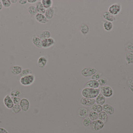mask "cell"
Masks as SVG:
<instances>
[{
	"label": "cell",
	"mask_w": 133,
	"mask_h": 133,
	"mask_svg": "<svg viewBox=\"0 0 133 133\" xmlns=\"http://www.w3.org/2000/svg\"><path fill=\"white\" fill-rule=\"evenodd\" d=\"M100 93V89L86 87L84 88L81 91L83 97L94 99L96 98Z\"/></svg>",
	"instance_id": "obj_1"
},
{
	"label": "cell",
	"mask_w": 133,
	"mask_h": 133,
	"mask_svg": "<svg viewBox=\"0 0 133 133\" xmlns=\"http://www.w3.org/2000/svg\"><path fill=\"white\" fill-rule=\"evenodd\" d=\"M35 79V76L32 74L22 77L20 78L19 82L23 86H27L32 85L34 83Z\"/></svg>",
	"instance_id": "obj_2"
},
{
	"label": "cell",
	"mask_w": 133,
	"mask_h": 133,
	"mask_svg": "<svg viewBox=\"0 0 133 133\" xmlns=\"http://www.w3.org/2000/svg\"><path fill=\"white\" fill-rule=\"evenodd\" d=\"M99 89L101 93L105 98L111 97L113 95V90L109 86H101Z\"/></svg>",
	"instance_id": "obj_3"
},
{
	"label": "cell",
	"mask_w": 133,
	"mask_h": 133,
	"mask_svg": "<svg viewBox=\"0 0 133 133\" xmlns=\"http://www.w3.org/2000/svg\"><path fill=\"white\" fill-rule=\"evenodd\" d=\"M122 10V6L117 3L112 4L109 6L108 9V12L112 15L116 16L119 14Z\"/></svg>",
	"instance_id": "obj_4"
},
{
	"label": "cell",
	"mask_w": 133,
	"mask_h": 133,
	"mask_svg": "<svg viewBox=\"0 0 133 133\" xmlns=\"http://www.w3.org/2000/svg\"><path fill=\"white\" fill-rule=\"evenodd\" d=\"M97 72V69L95 68L88 67L83 69L81 70V74L84 77H88L92 76Z\"/></svg>",
	"instance_id": "obj_5"
},
{
	"label": "cell",
	"mask_w": 133,
	"mask_h": 133,
	"mask_svg": "<svg viewBox=\"0 0 133 133\" xmlns=\"http://www.w3.org/2000/svg\"><path fill=\"white\" fill-rule=\"evenodd\" d=\"M91 128L95 131H98L103 129L104 127V123L100 120L93 121L90 125Z\"/></svg>",
	"instance_id": "obj_6"
},
{
	"label": "cell",
	"mask_w": 133,
	"mask_h": 133,
	"mask_svg": "<svg viewBox=\"0 0 133 133\" xmlns=\"http://www.w3.org/2000/svg\"><path fill=\"white\" fill-rule=\"evenodd\" d=\"M55 40L51 37L43 40L42 41V47L45 49L49 48L52 47L55 43Z\"/></svg>",
	"instance_id": "obj_7"
},
{
	"label": "cell",
	"mask_w": 133,
	"mask_h": 133,
	"mask_svg": "<svg viewBox=\"0 0 133 133\" xmlns=\"http://www.w3.org/2000/svg\"><path fill=\"white\" fill-rule=\"evenodd\" d=\"M3 102L5 106L9 109H11L14 105L11 97L9 94H7L5 97Z\"/></svg>",
	"instance_id": "obj_8"
},
{
	"label": "cell",
	"mask_w": 133,
	"mask_h": 133,
	"mask_svg": "<svg viewBox=\"0 0 133 133\" xmlns=\"http://www.w3.org/2000/svg\"><path fill=\"white\" fill-rule=\"evenodd\" d=\"M80 102L82 105L85 106H91L96 103L95 99L83 97L81 99Z\"/></svg>",
	"instance_id": "obj_9"
},
{
	"label": "cell",
	"mask_w": 133,
	"mask_h": 133,
	"mask_svg": "<svg viewBox=\"0 0 133 133\" xmlns=\"http://www.w3.org/2000/svg\"><path fill=\"white\" fill-rule=\"evenodd\" d=\"M19 105L22 111H27L30 107L29 101L26 98H22L21 99Z\"/></svg>",
	"instance_id": "obj_10"
},
{
	"label": "cell",
	"mask_w": 133,
	"mask_h": 133,
	"mask_svg": "<svg viewBox=\"0 0 133 133\" xmlns=\"http://www.w3.org/2000/svg\"><path fill=\"white\" fill-rule=\"evenodd\" d=\"M35 19L38 22L41 24H45L48 22V20L44 15L38 13L35 16Z\"/></svg>",
	"instance_id": "obj_11"
},
{
	"label": "cell",
	"mask_w": 133,
	"mask_h": 133,
	"mask_svg": "<svg viewBox=\"0 0 133 133\" xmlns=\"http://www.w3.org/2000/svg\"><path fill=\"white\" fill-rule=\"evenodd\" d=\"M103 111L105 112L107 115H113L115 112V109L111 105L108 104H105L103 105Z\"/></svg>",
	"instance_id": "obj_12"
},
{
	"label": "cell",
	"mask_w": 133,
	"mask_h": 133,
	"mask_svg": "<svg viewBox=\"0 0 133 133\" xmlns=\"http://www.w3.org/2000/svg\"><path fill=\"white\" fill-rule=\"evenodd\" d=\"M48 62L47 59L46 57L43 56H41L37 60V65L39 68H43L46 66Z\"/></svg>",
	"instance_id": "obj_13"
},
{
	"label": "cell",
	"mask_w": 133,
	"mask_h": 133,
	"mask_svg": "<svg viewBox=\"0 0 133 133\" xmlns=\"http://www.w3.org/2000/svg\"><path fill=\"white\" fill-rule=\"evenodd\" d=\"M42 41V40L39 37L36 36H34L32 38V42L33 44L38 48H43Z\"/></svg>",
	"instance_id": "obj_14"
},
{
	"label": "cell",
	"mask_w": 133,
	"mask_h": 133,
	"mask_svg": "<svg viewBox=\"0 0 133 133\" xmlns=\"http://www.w3.org/2000/svg\"><path fill=\"white\" fill-rule=\"evenodd\" d=\"M86 86L89 88L97 89L99 87V84L98 80L91 79L87 82Z\"/></svg>",
	"instance_id": "obj_15"
},
{
	"label": "cell",
	"mask_w": 133,
	"mask_h": 133,
	"mask_svg": "<svg viewBox=\"0 0 133 133\" xmlns=\"http://www.w3.org/2000/svg\"><path fill=\"white\" fill-rule=\"evenodd\" d=\"M102 16H103V18L105 20L111 22H114L116 20V18L115 16L112 15L108 11L105 12L103 14Z\"/></svg>",
	"instance_id": "obj_16"
},
{
	"label": "cell",
	"mask_w": 133,
	"mask_h": 133,
	"mask_svg": "<svg viewBox=\"0 0 133 133\" xmlns=\"http://www.w3.org/2000/svg\"><path fill=\"white\" fill-rule=\"evenodd\" d=\"M55 14V10L54 8L51 7L46 9V12L44 14L48 20H51L54 17Z\"/></svg>",
	"instance_id": "obj_17"
},
{
	"label": "cell",
	"mask_w": 133,
	"mask_h": 133,
	"mask_svg": "<svg viewBox=\"0 0 133 133\" xmlns=\"http://www.w3.org/2000/svg\"><path fill=\"white\" fill-rule=\"evenodd\" d=\"M105 101H106V98L105 97H104L101 93H99L95 99L96 104L102 106L104 104Z\"/></svg>",
	"instance_id": "obj_18"
},
{
	"label": "cell",
	"mask_w": 133,
	"mask_h": 133,
	"mask_svg": "<svg viewBox=\"0 0 133 133\" xmlns=\"http://www.w3.org/2000/svg\"><path fill=\"white\" fill-rule=\"evenodd\" d=\"M103 28L105 31H111L113 28V24L112 22L105 20L103 22Z\"/></svg>",
	"instance_id": "obj_19"
},
{
	"label": "cell",
	"mask_w": 133,
	"mask_h": 133,
	"mask_svg": "<svg viewBox=\"0 0 133 133\" xmlns=\"http://www.w3.org/2000/svg\"><path fill=\"white\" fill-rule=\"evenodd\" d=\"M51 36V33L49 30H45L42 31L39 35V37L42 40L48 39L50 38Z\"/></svg>",
	"instance_id": "obj_20"
},
{
	"label": "cell",
	"mask_w": 133,
	"mask_h": 133,
	"mask_svg": "<svg viewBox=\"0 0 133 133\" xmlns=\"http://www.w3.org/2000/svg\"><path fill=\"white\" fill-rule=\"evenodd\" d=\"M36 7L38 13L44 14V15L45 14L46 9L42 4L41 1H38V2H37L36 5Z\"/></svg>",
	"instance_id": "obj_21"
},
{
	"label": "cell",
	"mask_w": 133,
	"mask_h": 133,
	"mask_svg": "<svg viewBox=\"0 0 133 133\" xmlns=\"http://www.w3.org/2000/svg\"><path fill=\"white\" fill-rule=\"evenodd\" d=\"M90 109L91 111L99 113L103 111V107L100 105L95 104L91 106Z\"/></svg>",
	"instance_id": "obj_22"
},
{
	"label": "cell",
	"mask_w": 133,
	"mask_h": 133,
	"mask_svg": "<svg viewBox=\"0 0 133 133\" xmlns=\"http://www.w3.org/2000/svg\"><path fill=\"white\" fill-rule=\"evenodd\" d=\"M22 67L20 66L15 65L13 66L11 69L12 73L14 75H18L21 74L22 71Z\"/></svg>",
	"instance_id": "obj_23"
},
{
	"label": "cell",
	"mask_w": 133,
	"mask_h": 133,
	"mask_svg": "<svg viewBox=\"0 0 133 133\" xmlns=\"http://www.w3.org/2000/svg\"><path fill=\"white\" fill-rule=\"evenodd\" d=\"M79 116L81 118H85L87 117L88 115V111L85 108H81L78 111Z\"/></svg>",
	"instance_id": "obj_24"
},
{
	"label": "cell",
	"mask_w": 133,
	"mask_h": 133,
	"mask_svg": "<svg viewBox=\"0 0 133 133\" xmlns=\"http://www.w3.org/2000/svg\"><path fill=\"white\" fill-rule=\"evenodd\" d=\"M89 31V26L86 23H83L81 26L80 31L83 35H86L88 34Z\"/></svg>",
	"instance_id": "obj_25"
},
{
	"label": "cell",
	"mask_w": 133,
	"mask_h": 133,
	"mask_svg": "<svg viewBox=\"0 0 133 133\" xmlns=\"http://www.w3.org/2000/svg\"><path fill=\"white\" fill-rule=\"evenodd\" d=\"M98 119L104 123H105L108 120V115L104 111L101 112L98 114Z\"/></svg>",
	"instance_id": "obj_26"
},
{
	"label": "cell",
	"mask_w": 133,
	"mask_h": 133,
	"mask_svg": "<svg viewBox=\"0 0 133 133\" xmlns=\"http://www.w3.org/2000/svg\"><path fill=\"white\" fill-rule=\"evenodd\" d=\"M42 4L46 9L52 7L53 1L52 0H42L41 1Z\"/></svg>",
	"instance_id": "obj_27"
},
{
	"label": "cell",
	"mask_w": 133,
	"mask_h": 133,
	"mask_svg": "<svg viewBox=\"0 0 133 133\" xmlns=\"http://www.w3.org/2000/svg\"><path fill=\"white\" fill-rule=\"evenodd\" d=\"M125 59L129 65L133 63V54L130 52H128L126 54Z\"/></svg>",
	"instance_id": "obj_28"
},
{
	"label": "cell",
	"mask_w": 133,
	"mask_h": 133,
	"mask_svg": "<svg viewBox=\"0 0 133 133\" xmlns=\"http://www.w3.org/2000/svg\"><path fill=\"white\" fill-rule=\"evenodd\" d=\"M28 12L31 15L36 16L38 13L37 10L36 6L34 5H30L28 8Z\"/></svg>",
	"instance_id": "obj_29"
},
{
	"label": "cell",
	"mask_w": 133,
	"mask_h": 133,
	"mask_svg": "<svg viewBox=\"0 0 133 133\" xmlns=\"http://www.w3.org/2000/svg\"><path fill=\"white\" fill-rule=\"evenodd\" d=\"M89 118L91 121H95L98 119V113L91 111L89 114Z\"/></svg>",
	"instance_id": "obj_30"
},
{
	"label": "cell",
	"mask_w": 133,
	"mask_h": 133,
	"mask_svg": "<svg viewBox=\"0 0 133 133\" xmlns=\"http://www.w3.org/2000/svg\"><path fill=\"white\" fill-rule=\"evenodd\" d=\"M11 110L14 114H18L22 111L19 104L14 105V106L11 109Z\"/></svg>",
	"instance_id": "obj_31"
},
{
	"label": "cell",
	"mask_w": 133,
	"mask_h": 133,
	"mask_svg": "<svg viewBox=\"0 0 133 133\" xmlns=\"http://www.w3.org/2000/svg\"><path fill=\"white\" fill-rule=\"evenodd\" d=\"M32 74H33L32 72L29 69H23L21 73L22 77L32 75Z\"/></svg>",
	"instance_id": "obj_32"
},
{
	"label": "cell",
	"mask_w": 133,
	"mask_h": 133,
	"mask_svg": "<svg viewBox=\"0 0 133 133\" xmlns=\"http://www.w3.org/2000/svg\"><path fill=\"white\" fill-rule=\"evenodd\" d=\"M91 122H92L91 120L89 118V117H87L84 118V119L83 120V124L85 127H88L90 126Z\"/></svg>",
	"instance_id": "obj_33"
},
{
	"label": "cell",
	"mask_w": 133,
	"mask_h": 133,
	"mask_svg": "<svg viewBox=\"0 0 133 133\" xmlns=\"http://www.w3.org/2000/svg\"><path fill=\"white\" fill-rule=\"evenodd\" d=\"M98 81L99 83V86H106L108 83V80L106 78H101L98 80Z\"/></svg>",
	"instance_id": "obj_34"
},
{
	"label": "cell",
	"mask_w": 133,
	"mask_h": 133,
	"mask_svg": "<svg viewBox=\"0 0 133 133\" xmlns=\"http://www.w3.org/2000/svg\"><path fill=\"white\" fill-rule=\"evenodd\" d=\"M21 94V92L19 90H13L10 93V96L11 97H19Z\"/></svg>",
	"instance_id": "obj_35"
},
{
	"label": "cell",
	"mask_w": 133,
	"mask_h": 133,
	"mask_svg": "<svg viewBox=\"0 0 133 133\" xmlns=\"http://www.w3.org/2000/svg\"><path fill=\"white\" fill-rule=\"evenodd\" d=\"M3 7L5 8H8L11 5V1L10 0H2Z\"/></svg>",
	"instance_id": "obj_36"
},
{
	"label": "cell",
	"mask_w": 133,
	"mask_h": 133,
	"mask_svg": "<svg viewBox=\"0 0 133 133\" xmlns=\"http://www.w3.org/2000/svg\"><path fill=\"white\" fill-rule=\"evenodd\" d=\"M14 105L19 104L21 99L19 97H11Z\"/></svg>",
	"instance_id": "obj_37"
},
{
	"label": "cell",
	"mask_w": 133,
	"mask_h": 133,
	"mask_svg": "<svg viewBox=\"0 0 133 133\" xmlns=\"http://www.w3.org/2000/svg\"><path fill=\"white\" fill-rule=\"evenodd\" d=\"M101 78V75L99 73L96 72L91 76V79L98 80Z\"/></svg>",
	"instance_id": "obj_38"
},
{
	"label": "cell",
	"mask_w": 133,
	"mask_h": 133,
	"mask_svg": "<svg viewBox=\"0 0 133 133\" xmlns=\"http://www.w3.org/2000/svg\"><path fill=\"white\" fill-rule=\"evenodd\" d=\"M127 50L130 53L133 54V44L132 43H129L127 46Z\"/></svg>",
	"instance_id": "obj_39"
},
{
	"label": "cell",
	"mask_w": 133,
	"mask_h": 133,
	"mask_svg": "<svg viewBox=\"0 0 133 133\" xmlns=\"http://www.w3.org/2000/svg\"><path fill=\"white\" fill-rule=\"evenodd\" d=\"M128 83H129V86L130 89L131 90V91L133 92V79L130 78L128 81Z\"/></svg>",
	"instance_id": "obj_40"
},
{
	"label": "cell",
	"mask_w": 133,
	"mask_h": 133,
	"mask_svg": "<svg viewBox=\"0 0 133 133\" xmlns=\"http://www.w3.org/2000/svg\"><path fill=\"white\" fill-rule=\"evenodd\" d=\"M18 2L19 4L22 5H24L27 3V1L26 0H19L18 1Z\"/></svg>",
	"instance_id": "obj_41"
},
{
	"label": "cell",
	"mask_w": 133,
	"mask_h": 133,
	"mask_svg": "<svg viewBox=\"0 0 133 133\" xmlns=\"http://www.w3.org/2000/svg\"><path fill=\"white\" fill-rule=\"evenodd\" d=\"M0 133H9L6 129L2 127H0Z\"/></svg>",
	"instance_id": "obj_42"
},
{
	"label": "cell",
	"mask_w": 133,
	"mask_h": 133,
	"mask_svg": "<svg viewBox=\"0 0 133 133\" xmlns=\"http://www.w3.org/2000/svg\"><path fill=\"white\" fill-rule=\"evenodd\" d=\"M37 1V0H28L27 1V2L30 4H33V3H35Z\"/></svg>",
	"instance_id": "obj_43"
},
{
	"label": "cell",
	"mask_w": 133,
	"mask_h": 133,
	"mask_svg": "<svg viewBox=\"0 0 133 133\" xmlns=\"http://www.w3.org/2000/svg\"><path fill=\"white\" fill-rule=\"evenodd\" d=\"M3 5H2V2L1 1H0V11L2 10L3 9Z\"/></svg>",
	"instance_id": "obj_44"
},
{
	"label": "cell",
	"mask_w": 133,
	"mask_h": 133,
	"mask_svg": "<svg viewBox=\"0 0 133 133\" xmlns=\"http://www.w3.org/2000/svg\"><path fill=\"white\" fill-rule=\"evenodd\" d=\"M11 3L12 4H15V3H17V2L18 1V0H11Z\"/></svg>",
	"instance_id": "obj_45"
}]
</instances>
